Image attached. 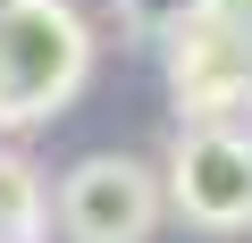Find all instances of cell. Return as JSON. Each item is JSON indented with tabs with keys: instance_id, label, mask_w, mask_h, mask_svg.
<instances>
[{
	"instance_id": "1",
	"label": "cell",
	"mask_w": 252,
	"mask_h": 243,
	"mask_svg": "<svg viewBox=\"0 0 252 243\" xmlns=\"http://www.w3.org/2000/svg\"><path fill=\"white\" fill-rule=\"evenodd\" d=\"M93 76V26L67 0H0V126H42Z\"/></svg>"
},
{
	"instance_id": "2",
	"label": "cell",
	"mask_w": 252,
	"mask_h": 243,
	"mask_svg": "<svg viewBox=\"0 0 252 243\" xmlns=\"http://www.w3.org/2000/svg\"><path fill=\"white\" fill-rule=\"evenodd\" d=\"M168 201L202 235L252 226V126H185L168 151Z\"/></svg>"
},
{
	"instance_id": "3",
	"label": "cell",
	"mask_w": 252,
	"mask_h": 243,
	"mask_svg": "<svg viewBox=\"0 0 252 243\" xmlns=\"http://www.w3.org/2000/svg\"><path fill=\"white\" fill-rule=\"evenodd\" d=\"M168 76H177V109L185 126H244L252 117V26L227 17H185L168 34Z\"/></svg>"
},
{
	"instance_id": "4",
	"label": "cell",
	"mask_w": 252,
	"mask_h": 243,
	"mask_svg": "<svg viewBox=\"0 0 252 243\" xmlns=\"http://www.w3.org/2000/svg\"><path fill=\"white\" fill-rule=\"evenodd\" d=\"M160 210H168V185L143 160H118V151L67 168V185H59V235L67 243H152Z\"/></svg>"
},
{
	"instance_id": "5",
	"label": "cell",
	"mask_w": 252,
	"mask_h": 243,
	"mask_svg": "<svg viewBox=\"0 0 252 243\" xmlns=\"http://www.w3.org/2000/svg\"><path fill=\"white\" fill-rule=\"evenodd\" d=\"M42 218H51V201H42L34 168L17 151H0V243H42Z\"/></svg>"
},
{
	"instance_id": "6",
	"label": "cell",
	"mask_w": 252,
	"mask_h": 243,
	"mask_svg": "<svg viewBox=\"0 0 252 243\" xmlns=\"http://www.w3.org/2000/svg\"><path fill=\"white\" fill-rule=\"evenodd\" d=\"M185 17H202V0H118V26L143 34V42H168Z\"/></svg>"
},
{
	"instance_id": "7",
	"label": "cell",
	"mask_w": 252,
	"mask_h": 243,
	"mask_svg": "<svg viewBox=\"0 0 252 243\" xmlns=\"http://www.w3.org/2000/svg\"><path fill=\"white\" fill-rule=\"evenodd\" d=\"M210 17H227V26H252V0H202Z\"/></svg>"
}]
</instances>
